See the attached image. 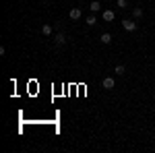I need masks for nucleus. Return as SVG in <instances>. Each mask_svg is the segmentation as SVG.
Wrapping results in <instances>:
<instances>
[{
	"label": "nucleus",
	"mask_w": 155,
	"mask_h": 153,
	"mask_svg": "<svg viewBox=\"0 0 155 153\" xmlns=\"http://www.w3.org/2000/svg\"><path fill=\"white\" fill-rule=\"evenodd\" d=\"M54 42H56V46H64V42H66L64 33H56V35H54Z\"/></svg>",
	"instance_id": "nucleus-5"
},
{
	"label": "nucleus",
	"mask_w": 155,
	"mask_h": 153,
	"mask_svg": "<svg viewBox=\"0 0 155 153\" xmlns=\"http://www.w3.org/2000/svg\"><path fill=\"white\" fill-rule=\"evenodd\" d=\"M85 23L89 25V27H93V25H95L97 21H95V17H93V15H91V17H87V21H85Z\"/></svg>",
	"instance_id": "nucleus-11"
},
{
	"label": "nucleus",
	"mask_w": 155,
	"mask_h": 153,
	"mask_svg": "<svg viewBox=\"0 0 155 153\" xmlns=\"http://www.w3.org/2000/svg\"><path fill=\"white\" fill-rule=\"evenodd\" d=\"M101 19H104L106 23H110V21H114V19H116V12L112 11V8H107V11L101 12Z\"/></svg>",
	"instance_id": "nucleus-2"
},
{
	"label": "nucleus",
	"mask_w": 155,
	"mask_h": 153,
	"mask_svg": "<svg viewBox=\"0 0 155 153\" xmlns=\"http://www.w3.org/2000/svg\"><path fill=\"white\" fill-rule=\"evenodd\" d=\"M114 72H116L118 77H122V75H126V66H124V64H118V66L114 68Z\"/></svg>",
	"instance_id": "nucleus-8"
},
{
	"label": "nucleus",
	"mask_w": 155,
	"mask_h": 153,
	"mask_svg": "<svg viewBox=\"0 0 155 153\" xmlns=\"http://www.w3.org/2000/svg\"><path fill=\"white\" fill-rule=\"evenodd\" d=\"M99 42H101V44H112V35H110V33H101V37H99Z\"/></svg>",
	"instance_id": "nucleus-7"
},
{
	"label": "nucleus",
	"mask_w": 155,
	"mask_h": 153,
	"mask_svg": "<svg viewBox=\"0 0 155 153\" xmlns=\"http://www.w3.org/2000/svg\"><path fill=\"white\" fill-rule=\"evenodd\" d=\"M132 17H134V19H141V17H143V8H141V6H134V8H132Z\"/></svg>",
	"instance_id": "nucleus-9"
},
{
	"label": "nucleus",
	"mask_w": 155,
	"mask_h": 153,
	"mask_svg": "<svg viewBox=\"0 0 155 153\" xmlns=\"http://www.w3.org/2000/svg\"><path fill=\"white\" fill-rule=\"evenodd\" d=\"M68 17H71L72 21H79V19L83 17V12H81V8H71V12H68Z\"/></svg>",
	"instance_id": "nucleus-4"
},
{
	"label": "nucleus",
	"mask_w": 155,
	"mask_h": 153,
	"mask_svg": "<svg viewBox=\"0 0 155 153\" xmlns=\"http://www.w3.org/2000/svg\"><path fill=\"white\" fill-rule=\"evenodd\" d=\"M41 33H44L46 37H50L52 35V27H50V25H44V27H41Z\"/></svg>",
	"instance_id": "nucleus-10"
},
{
	"label": "nucleus",
	"mask_w": 155,
	"mask_h": 153,
	"mask_svg": "<svg viewBox=\"0 0 155 153\" xmlns=\"http://www.w3.org/2000/svg\"><path fill=\"white\" fill-rule=\"evenodd\" d=\"M101 87H104V89H114V87H116V81H114V77H106V79L101 81Z\"/></svg>",
	"instance_id": "nucleus-3"
},
{
	"label": "nucleus",
	"mask_w": 155,
	"mask_h": 153,
	"mask_svg": "<svg viewBox=\"0 0 155 153\" xmlns=\"http://www.w3.org/2000/svg\"><path fill=\"white\" fill-rule=\"evenodd\" d=\"M118 8H128V0H118Z\"/></svg>",
	"instance_id": "nucleus-12"
},
{
	"label": "nucleus",
	"mask_w": 155,
	"mask_h": 153,
	"mask_svg": "<svg viewBox=\"0 0 155 153\" xmlns=\"http://www.w3.org/2000/svg\"><path fill=\"white\" fill-rule=\"evenodd\" d=\"M122 27H124V31H128V33L137 31V23H134V21H128V19L122 21Z\"/></svg>",
	"instance_id": "nucleus-1"
},
{
	"label": "nucleus",
	"mask_w": 155,
	"mask_h": 153,
	"mask_svg": "<svg viewBox=\"0 0 155 153\" xmlns=\"http://www.w3.org/2000/svg\"><path fill=\"white\" fill-rule=\"evenodd\" d=\"M89 11H91V12H97V11H101V4H99L97 0H93V2L89 4Z\"/></svg>",
	"instance_id": "nucleus-6"
}]
</instances>
